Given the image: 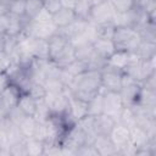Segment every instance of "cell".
<instances>
[{
    "label": "cell",
    "instance_id": "cell-26",
    "mask_svg": "<svg viewBox=\"0 0 156 156\" xmlns=\"http://www.w3.org/2000/svg\"><path fill=\"white\" fill-rule=\"evenodd\" d=\"M102 104H104V90L101 89L88 101V115L98 116L102 113Z\"/></svg>",
    "mask_w": 156,
    "mask_h": 156
},
{
    "label": "cell",
    "instance_id": "cell-20",
    "mask_svg": "<svg viewBox=\"0 0 156 156\" xmlns=\"http://www.w3.org/2000/svg\"><path fill=\"white\" fill-rule=\"evenodd\" d=\"M88 22H89V21L85 20V18H78V17H77L72 23H69L67 27H65V28H62V29H58L57 32L61 33L62 35H65L67 39H71V38H73V37L80 35V34L84 32V29H85Z\"/></svg>",
    "mask_w": 156,
    "mask_h": 156
},
{
    "label": "cell",
    "instance_id": "cell-10",
    "mask_svg": "<svg viewBox=\"0 0 156 156\" xmlns=\"http://www.w3.org/2000/svg\"><path fill=\"white\" fill-rule=\"evenodd\" d=\"M68 89L66 88L62 93L57 94H46L44 100L49 106L51 115H62L67 111L68 107Z\"/></svg>",
    "mask_w": 156,
    "mask_h": 156
},
{
    "label": "cell",
    "instance_id": "cell-22",
    "mask_svg": "<svg viewBox=\"0 0 156 156\" xmlns=\"http://www.w3.org/2000/svg\"><path fill=\"white\" fill-rule=\"evenodd\" d=\"M134 52L138 55L139 58H143V60L152 58L156 56V43L141 40Z\"/></svg>",
    "mask_w": 156,
    "mask_h": 156
},
{
    "label": "cell",
    "instance_id": "cell-40",
    "mask_svg": "<svg viewBox=\"0 0 156 156\" xmlns=\"http://www.w3.org/2000/svg\"><path fill=\"white\" fill-rule=\"evenodd\" d=\"M76 155H84V156H99L93 144H84L79 146L76 151Z\"/></svg>",
    "mask_w": 156,
    "mask_h": 156
},
{
    "label": "cell",
    "instance_id": "cell-29",
    "mask_svg": "<svg viewBox=\"0 0 156 156\" xmlns=\"http://www.w3.org/2000/svg\"><path fill=\"white\" fill-rule=\"evenodd\" d=\"M135 7L147 15L150 18L155 20V10H156V0H135Z\"/></svg>",
    "mask_w": 156,
    "mask_h": 156
},
{
    "label": "cell",
    "instance_id": "cell-35",
    "mask_svg": "<svg viewBox=\"0 0 156 156\" xmlns=\"http://www.w3.org/2000/svg\"><path fill=\"white\" fill-rule=\"evenodd\" d=\"M91 6L93 5H91V2L89 0H78L76 6H74V9H73V11H74V13H76V16L78 18L88 20L89 12L91 10Z\"/></svg>",
    "mask_w": 156,
    "mask_h": 156
},
{
    "label": "cell",
    "instance_id": "cell-6",
    "mask_svg": "<svg viewBox=\"0 0 156 156\" xmlns=\"http://www.w3.org/2000/svg\"><path fill=\"white\" fill-rule=\"evenodd\" d=\"M123 107H124V104L119 95V91H105L104 90L102 113L111 116L118 122V118H119V115Z\"/></svg>",
    "mask_w": 156,
    "mask_h": 156
},
{
    "label": "cell",
    "instance_id": "cell-15",
    "mask_svg": "<svg viewBox=\"0 0 156 156\" xmlns=\"http://www.w3.org/2000/svg\"><path fill=\"white\" fill-rule=\"evenodd\" d=\"M21 94H22V90L16 84L11 83L6 89H4L0 93V100L4 104V106L7 110H10V108L17 106V102H18Z\"/></svg>",
    "mask_w": 156,
    "mask_h": 156
},
{
    "label": "cell",
    "instance_id": "cell-25",
    "mask_svg": "<svg viewBox=\"0 0 156 156\" xmlns=\"http://www.w3.org/2000/svg\"><path fill=\"white\" fill-rule=\"evenodd\" d=\"M136 104H139V105H141L144 107H149V108L156 107V91L146 89V88H144L141 85Z\"/></svg>",
    "mask_w": 156,
    "mask_h": 156
},
{
    "label": "cell",
    "instance_id": "cell-43",
    "mask_svg": "<svg viewBox=\"0 0 156 156\" xmlns=\"http://www.w3.org/2000/svg\"><path fill=\"white\" fill-rule=\"evenodd\" d=\"M60 1H61V6H62V7H66V9H71V10H73L78 0H60Z\"/></svg>",
    "mask_w": 156,
    "mask_h": 156
},
{
    "label": "cell",
    "instance_id": "cell-24",
    "mask_svg": "<svg viewBox=\"0 0 156 156\" xmlns=\"http://www.w3.org/2000/svg\"><path fill=\"white\" fill-rule=\"evenodd\" d=\"M33 57L34 60H49V41L48 40L34 38Z\"/></svg>",
    "mask_w": 156,
    "mask_h": 156
},
{
    "label": "cell",
    "instance_id": "cell-21",
    "mask_svg": "<svg viewBox=\"0 0 156 156\" xmlns=\"http://www.w3.org/2000/svg\"><path fill=\"white\" fill-rule=\"evenodd\" d=\"M37 104L38 100H35L33 96H30L28 93H22L18 102H17V107L27 116H34L35 110H37Z\"/></svg>",
    "mask_w": 156,
    "mask_h": 156
},
{
    "label": "cell",
    "instance_id": "cell-38",
    "mask_svg": "<svg viewBox=\"0 0 156 156\" xmlns=\"http://www.w3.org/2000/svg\"><path fill=\"white\" fill-rule=\"evenodd\" d=\"M98 27V38H105V39H112L115 26L112 23H105V24H96Z\"/></svg>",
    "mask_w": 156,
    "mask_h": 156
},
{
    "label": "cell",
    "instance_id": "cell-7",
    "mask_svg": "<svg viewBox=\"0 0 156 156\" xmlns=\"http://www.w3.org/2000/svg\"><path fill=\"white\" fill-rule=\"evenodd\" d=\"M57 30H58L57 27L52 22L37 23V22H33V21H27L26 26H24V29H23V33H26V34H28L33 38H37V39L48 40L54 34H56Z\"/></svg>",
    "mask_w": 156,
    "mask_h": 156
},
{
    "label": "cell",
    "instance_id": "cell-4",
    "mask_svg": "<svg viewBox=\"0 0 156 156\" xmlns=\"http://www.w3.org/2000/svg\"><path fill=\"white\" fill-rule=\"evenodd\" d=\"M123 72L127 73L130 78H133L135 82L141 84L147 77L155 73V57L143 60L139 58L136 55V57L127 66V68Z\"/></svg>",
    "mask_w": 156,
    "mask_h": 156
},
{
    "label": "cell",
    "instance_id": "cell-23",
    "mask_svg": "<svg viewBox=\"0 0 156 156\" xmlns=\"http://www.w3.org/2000/svg\"><path fill=\"white\" fill-rule=\"evenodd\" d=\"M37 124H38V121L33 116H24L23 119L17 126L24 138H33V135L35 133Z\"/></svg>",
    "mask_w": 156,
    "mask_h": 156
},
{
    "label": "cell",
    "instance_id": "cell-45",
    "mask_svg": "<svg viewBox=\"0 0 156 156\" xmlns=\"http://www.w3.org/2000/svg\"><path fill=\"white\" fill-rule=\"evenodd\" d=\"M4 43H5V34H0V54L4 52Z\"/></svg>",
    "mask_w": 156,
    "mask_h": 156
},
{
    "label": "cell",
    "instance_id": "cell-17",
    "mask_svg": "<svg viewBox=\"0 0 156 156\" xmlns=\"http://www.w3.org/2000/svg\"><path fill=\"white\" fill-rule=\"evenodd\" d=\"M93 45V49H94V52L96 55H99L100 57L102 58H107L111 54H113L117 48H116V44L112 39H105V38H98L96 40H94L91 43Z\"/></svg>",
    "mask_w": 156,
    "mask_h": 156
},
{
    "label": "cell",
    "instance_id": "cell-27",
    "mask_svg": "<svg viewBox=\"0 0 156 156\" xmlns=\"http://www.w3.org/2000/svg\"><path fill=\"white\" fill-rule=\"evenodd\" d=\"M74 49V57L76 60H83V61H88L93 55H94V49L91 43H82L78 44L76 46H73Z\"/></svg>",
    "mask_w": 156,
    "mask_h": 156
},
{
    "label": "cell",
    "instance_id": "cell-5",
    "mask_svg": "<svg viewBox=\"0 0 156 156\" xmlns=\"http://www.w3.org/2000/svg\"><path fill=\"white\" fill-rule=\"evenodd\" d=\"M115 13H116V11L112 7L111 2L108 0H105L102 2H99V4H95L91 6L88 21L94 24L112 23V18H113Z\"/></svg>",
    "mask_w": 156,
    "mask_h": 156
},
{
    "label": "cell",
    "instance_id": "cell-30",
    "mask_svg": "<svg viewBox=\"0 0 156 156\" xmlns=\"http://www.w3.org/2000/svg\"><path fill=\"white\" fill-rule=\"evenodd\" d=\"M46 90V94H57V93H62L66 87L62 84V82L58 78H46L43 83H41Z\"/></svg>",
    "mask_w": 156,
    "mask_h": 156
},
{
    "label": "cell",
    "instance_id": "cell-32",
    "mask_svg": "<svg viewBox=\"0 0 156 156\" xmlns=\"http://www.w3.org/2000/svg\"><path fill=\"white\" fill-rule=\"evenodd\" d=\"M44 7L43 1L41 0H26V13H24V18H27L28 21H32L34 18V16Z\"/></svg>",
    "mask_w": 156,
    "mask_h": 156
},
{
    "label": "cell",
    "instance_id": "cell-33",
    "mask_svg": "<svg viewBox=\"0 0 156 156\" xmlns=\"http://www.w3.org/2000/svg\"><path fill=\"white\" fill-rule=\"evenodd\" d=\"M62 68H65L67 72H69L73 76H78V74H80V73H83V72L89 69L88 61H83V60H73L72 62H69L68 65H66Z\"/></svg>",
    "mask_w": 156,
    "mask_h": 156
},
{
    "label": "cell",
    "instance_id": "cell-31",
    "mask_svg": "<svg viewBox=\"0 0 156 156\" xmlns=\"http://www.w3.org/2000/svg\"><path fill=\"white\" fill-rule=\"evenodd\" d=\"M24 93H28L35 100H41L46 95V90H45L44 85L40 82H37V80H32L29 83V85L27 87V89H26Z\"/></svg>",
    "mask_w": 156,
    "mask_h": 156
},
{
    "label": "cell",
    "instance_id": "cell-19",
    "mask_svg": "<svg viewBox=\"0 0 156 156\" xmlns=\"http://www.w3.org/2000/svg\"><path fill=\"white\" fill-rule=\"evenodd\" d=\"M129 139H130V143L136 147V150L140 149V147L146 146L147 143L151 140L149 138L147 133L140 126H138V124L129 127Z\"/></svg>",
    "mask_w": 156,
    "mask_h": 156
},
{
    "label": "cell",
    "instance_id": "cell-18",
    "mask_svg": "<svg viewBox=\"0 0 156 156\" xmlns=\"http://www.w3.org/2000/svg\"><path fill=\"white\" fill-rule=\"evenodd\" d=\"M76 18H77V16L73 10L61 7L57 12H55L52 15V23L57 27V29H62V28L67 27L69 23H72Z\"/></svg>",
    "mask_w": 156,
    "mask_h": 156
},
{
    "label": "cell",
    "instance_id": "cell-39",
    "mask_svg": "<svg viewBox=\"0 0 156 156\" xmlns=\"http://www.w3.org/2000/svg\"><path fill=\"white\" fill-rule=\"evenodd\" d=\"M33 22H37V23H49V22H52V15L45 9L43 7L35 16L34 18L32 20Z\"/></svg>",
    "mask_w": 156,
    "mask_h": 156
},
{
    "label": "cell",
    "instance_id": "cell-47",
    "mask_svg": "<svg viewBox=\"0 0 156 156\" xmlns=\"http://www.w3.org/2000/svg\"><path fill=\"white\" fill-rule=\"evenodd\" d=\"M41 1H44V0H41Z\"/></svg>",
    "mask_w": 156,
    "mask_h": 156
},
{
    "label": "cell",
    "instance_id": "cell-12",
    "mask_svg": "<svg viewBox=\"0 0 156 156\" xmlns=\"http://www.w3.org/2000/svg\"><path fill=\"white\" fill-rule=\"evenodd\" d=\"M113 145L116 146L117 149V152L118 150H121L122 147H124L126 145H128L130 143V139H129V128L119 122H117L115 124V127L112 128L111 133L108 134Z\"/></svg>",
    "mask_w": 156,
    "mask_h": 156
},
{
    "label": "cell",
    "instance_id": "cell-37",
    "mask_svg": "<svg viewBox=\"0 0 156 156\" xmlns=\"http://www.w3.org/2000/svg\"><path fill=\"white\" fill-rule=\"evenodd\" d=\"M116 12H127L135 7V0H108Z\"/></svg>",
    "mask_w": 156,
    "mask_h": 156
},
{
    "label": "cell",
    "instance_id": "cell-3",
    "mask_svg": "<svg viewBox=\"0 0 156 156\" xmlns=\"http://www.w3.org/2000/svg\"><path fill=\"white\" fill-rule=\"evenodd\" d=\"M112 40L116 44V48L126 51H135L141 38L135 27H115Z\"/></svg>",
    "mask_w": 156,
    "mask_h": 156
},
{
    "label": "cell",
    "instance_id": "cell-16",
    "mask_svg": "<svg viewBox=\"0 0 156 156\" xmlns=\"http://www.w3.org/2000/svg\"><path fill=\"white\" fill-rule=\"evenodd\" d=\"M117 121L112 118L111 116H107L105 113H100L98 116H94V132L95 134H110L112 128Z\"/></svg>",
    "mask_w": 156,
    "mask_h": 156
},
{
    "label": "cell",
    "instance_id": "cell-34",
    "mask_svg": "<svg viewBox=\"0 0 156 156\" xmlns=\"http://www.w3.org/2000/svg\"><path fill=\"white\" fill-rule=\"evenodd\" d=\"M50 116H51V112H50L49 106L46 105L45 100H44V99L38 100L37 110H35V113H34L33 117H34L38 122H45Z\"/></svg>",
    "mask_w": 156,
    "mask_h": 156
},
{
    "label": "cell",
    "instance_id": "cell-2",
    "mask_svg": "<svg viewBox=\"0 0 156 156\" xmlns=\"http://www.w3.org/2000/svg\"><path fill=\"white\" fill-rule=\"evenodd\" d=\"M49 41V58L57 63L61 67H65L73 60L74 57V49L69 40L62 35L61 33L54 34L51 38L48 39Z\"/></svg>",
    "mask_w": 156,
    "mask_h": 156
},
{
    "label": "cell",
    "instance_id": "cell-48",
    "mask_svg": "<svg viewBox=\"0 0 156 156\" xmlns=\"http://www.w3.org/2000/svg\"><path fill=\"white\" fill-rule=\"evenodd\" d=\"M10 1H11V0H10Z\"/></svg>",
    "mask_w": 156,
    "mask_h": 156
},
{
    "label": "cell",
    "instance_id": "cell-13",
    "mask_svg": "<svg viewBox=\"0 0 156 156\" xmlns=\"http://www.w3.org/2000/svg\"><path fill=\"white\" fill-rule=\"evenodd\" d=\"M93 145L99 156L117 155V149L107 134H98L93 141Z\"/></svg>",
    "mask_w": 156,
    "mask_h": 156
},
{
    "label": "cell",
    "instance_id": "cell-14",
    "mask_svg": "<svg viewBox=\"0 0 156 156\" xmlns=\"http://www.w3.org/2000/svg\"><path fill=\"white\" fill-rule=\"evenodd\" d=\"M140 88H141V84L138 82H132V83L122 85L119 90V95L123 100L124 106H132L138 102Z\"/></svg>",
    "mask_w": 156,
    "mask_h": 156
},
{
    "label": "cell",
    "instance_id": "cell-36",
    "mask_svg": "<svg viewBox=\"0 0 156 156\" xmlns=\"http://www.w3.org/2000/svg\"><path fill=\"white\" fill-rule=\"evenodd\" d=\"M9 13L23 18L26 13V0H11L9 2Z\"/></svg>",
    "mask_w": 156,
    "mask_h": 156
},
{
    "label": "cell",
    "instance_id": "cell-42",
    "mask_svg": "<svg viewBox=\"0 0 156 156\" xmlns=\"http://www.w3.org/2000/svg\"><path fill=\"white\" fill-rule=\"evenodd\" d=\"M11 83H12V82H11V78H10L9 73H7L6 71L0 72V93H1L4 89H6Z\"/></svg>",
    "mask_w": 156,
    "mask_h": 156
},
{
    "label": "cell",
    "instance_id": "cell-28",
    "mask_svg": "<svg viewBox=\"0 0 156 156\" xmlns=\"http://www.w3.org/2000/svg\"><path fill=\"white\" fill-rule=\"evenodd\" d=\"M26 151L29 156L44 155V141L35 138H26Z\"/></svg>",
    "mask_w": 156,
    "mask_h": 156
},
{
    "label": "cell",
    "instance_id": "cell-9",
    "mask_svg": "<svg viewBox=\"0 0 156 156\" xmlns=\"http://www.w3.org/2000/svg\"><path fill=\"white\" fill-rule=\"evenodd\" d=\"M123 72L104 67L101 69V89L105 91H119Z\"/></svg>",
    "mask_w": 156,
    "mask_h": 156
},
{
    "label": "cell",
    "instance_id": "cell-11",
    "mask_svg": "<svg viewBox=\"0 0 156 156\" xmlns=\"http://www.w3.org/2000/svg\"><path fill=\"white\" fill-rule=\"evenodd\" d=\"M69 91V90H68ZM66 113L71 118L73 123L78 122L83 117L88 116V101L79 99L78 96L73 95L71 91L68 94V107Z\"/></svg>",
    "mask_w": 156,
    "mask_h": 156
},
{
    "label": "cell",
    "instance_id": "cell-44",
    "mask_svg": "<svg viewBox=\"0 0 156 156\" xmlns=\"http://www.w3.org/2000/svg\"><path fill=\"white\" fill-rule=\"evenodd\" d=\"M5 13H9V2L0 1V16Z\"/></svg>",
    "mask_w": 156,
    "mask_h": 156
},
{
    "label": "cell",
    "instance_id": "cell-46",
    "mask_svg": "<svg viewBox=\"0 0 156 156\" xmlns=\"http://www.w3.org/2000/svg\"><path fill=\"white\" fill-rule=\"evenodd\" d=\"M90 2H91V5H95V4H99V2H102V1H105V0H89Z\"/></svg>",
    "mask_w": 156,
    "mask_h": 156
},
{
    "label": "cell",
    "instance_id": "cell-1",
    "mask_svg": "<svg viewBox=\"0 0 156 156\" xmlns=\"http://www.w3.org/2000/svg\"><path fill=\"white\" fill-rule=\"evenodd\" d=\"M68 90L84 101H89L101 90V71L88 69L74 77Z\"/></svg>",
    "mask_w": 156,
    "mask_h": 156
},
{
    "label": "cell",
    "instance_id": "cell-8",
    "mask_svg": "<svg viewBox=\"0 0 156 156\" xmlns=\"http://www.w3.org/2000/svg\"><path fill=\"white\" fill-rule=\"evenodd\" d=\"M136 57V54L134 51H126V50H119L117 49L113 54H111L107 58H106V65L105 67L107 68H112L119 72H123L127 66Z\"/></svg>",
    "mask_w": 156,
    "mask_h": 156
},
{
    "label": "cell",
    "instance_id": "cell-41",
    "mask_svg": "<svg viewBox=\"0 0 156 156\" xmlns=\"http://www.w3.org/2000/svg\"><path fill=\"white\" fill-rule=\"evenodd\" d=\"M44 7L51 13L54 15L55 12H57L62 6H61V1L60 0H44L43 1Z\"/></svg>",
    "mask_w": 156,
    "mask_h": 156
}]
</instances>
